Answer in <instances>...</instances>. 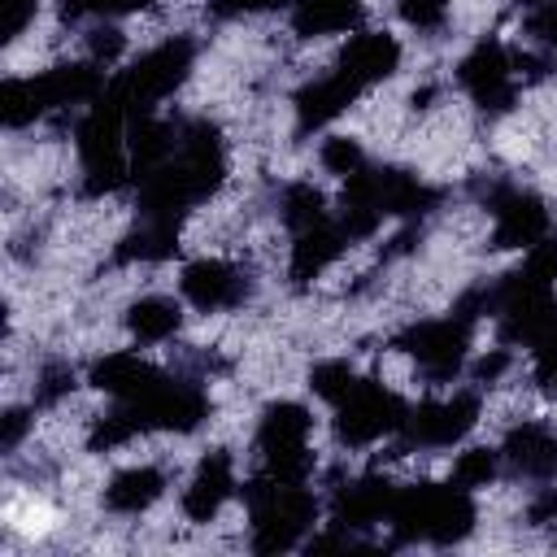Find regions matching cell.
<instances>
[{"label":"cell","instance_id":"obj_26","mask_svg":"<svg viewBox=\"0 0 557 557\" xmlns=\"http://www.w3.org/2000/svg\"><path fill=\"white\" fill-rule=\"evenodd\" d=\"M322 165L331 170V174H357L361 170V144L357 139H344V135H335V139H326L322 144Z\"/></svg>","mask_w":557,"mask_h":557},{"label":"cell","instance_id":"obj_33","mask_svg":"<svg viewBox=\"0 0 557 557\" xmlns=\"http://www.w3.org/2000/svg\"><path fill=\"white\" fill-rule=\"evenodd\" d=\"M518 4H535L540 9V4H553V0H518Z\"/></svg>","mask_w":557,"mask_h":557},{"label":"cell","instance_id":"obj_28","mask_svg":"<svg viewBox=\"0 0 557 557\" xmlns=\"http://www.w3.org/2000/svg\"><path fill=\"white\" fill-rule=\"evenodd\" d=\"M30 13H35V0H0V30H4V39H17L22 26L30 22Z\"/></svg>","mask_w":557,"mask_h":557},{"label":"cell","instance_id":"obj_16","mask_svg":"<svg viewBox=\"0 0 557 557\" xmlns=\"http://www.w3.org/2000/svg\"><path fill=\"white\" fill-rule=\"evenodd\" d=\"M344 226H326V222H318V226H309V231H300V239H296V248H292V278H313V274H322L339 252H344Z\"/></svg>","mask_w":557,"mask_h":557},{"label":"cell","instance_id":"obj_3","mask_svg":"<svg viewBox=\"0 0 557 557\" xmlns=\"http://www.w3.org/2000/svg\"><path fill=\"white\" fill-rule=\"evenodd\" d=\"M187 70H191V44H187V39H165V44H157L152 52H144V57L113 83V96L126 104V113H148V104L161 100L165 91H174Z\"/></svg>","mask_w":557,"mask_h":557},{"label":"cell","instance_id":"obj_18","mask_svg":"<svg viewBox=\"0 0 557 557\" xmlns=\"http://www.w3.org/2000/svg\"><path fill=\"white\" fill-rule=\"evenodd\" d=\"M161 487H165V479H161L157 466H131V470H122V474L109 483L104 500H109V509H117V513H139V509H148V505L161 496Z\"/></svg>","mask_w":557,"mask_h":557},{"label":"cell","instance_id":"obj_23","mask_svg":"<svg viewBox=\"0 0 557 557\" xmlns=\"http://www.w3.org/2000/svg\"><path fill=\"white\" fill-rule=\"evenodd\" d=\"M283 222H287L296 235H300V231H309V226H318V222H326L322 191H313L309 183L287 187V196H283Z\"/></svg>","mask_w":557,"mask_h":557},{"label":"cell","instance_id":"obj_30","mask_svg":"<svg viewBox=\"0 0 557 557\" xmlns=\"http://www.w3.org/2000/svg\"><path fill=\"white\" fill-rule=\"evenodd\" d=\"M117 48H122V30H117V26H96V30H91V52H96V57L109 61V57H117Z\"/></svg>","mask_w":557,"mask_h":557},{"label":"cell","instance_id":"obj_17","mask_svg":"<svg viewBox=\"0 0 557 557\" xmlns=\"http://www.w3.org/2000/svg\"><path fill=\"white\" fill-rule=\"evenodd\" d=\"M392 487L383 483V479H361V483H352L348 492H339V500H335V522L339 527H370V522H379L383 513H392Z\"/></svg>","mask_w":557,"mask_h":557},{"label":"cell","instance_id":"obj_31","mask_svg":"<svg viewBox=\"0 0 557 557\" xmlns=\"http://www.w3.org/2000/svg\"><path fill=\"white\" fill-rule=\"evenodd\" d=\"M548 518H557V487H548V492L531 505V522H548Z\"/></svg>","mask_w":557,"mask_h":557},{"label":"cell","instance_id":"obj_13","mask_svg":"<svg viewBox=\"0 0 557 557\" xmlns=\"http://www.w3.org/2000/svg\"><path fill=\"white\" fill-rule=\"evenodd\" d=\"M231 487H235L231 457H226V453H209V457L200 461L191 487L183 492V513H187L191 522H209V518L222 509V500L231 496Z\"/></svg>","mask_w":557,"mask_h":557},{"label":"cell","instance_id":"obj_32","mask_svg":"<svg viewBox=\"0 0 557 557\" xmlns=\"http://www.w3.org/2000/svg\"><path fill=\"white\" fill-rule=\"evenodd\" d=\"M22 426H26V418H22V413H9V418H4V448H17Z\"/></svg>","mask_w":557,"mask_h":557},{"label":"cell","instance_id":"obj_9","mask_svg":"<svg viewBox=\"0 0 557 557\" xmlns=\"http://www.w3.org/2000/svg\"><path fill=\"white\" fill-rule=\"evenodd\" d=\"M492 213H496V248H535L548 235V213L527 191L500 196Z\"/></svg>","mask_w":557,"mask_h":557},{"label":"cell","instance_id":"obj_19","mask_svg":"<svg viewBox=\"0 0 557 557\" xmlns=\"http://www.w3.org/2000/svg\"><path fill=\"white\" fill-rule=\"evenodd\" d=\"M52 104H57V96H52L48 74L44 78H9L4 91H0V113H4L9 126H26L30 117H39Z\"/></svg>","mask_w":557,"mask_h":557},{"label":"cell","instance_id":"obj_7","mask_svg":"<svg viewBox=\"0 0 557 557\" xmlns=\"http://www.w3.org/2000/svg\"><path fill=\"white\" fill-rule=\"evenodd\" d=\"M418 366L431 374V379H448L457 374L461 357H466V318H444V322H418L405 331L400 339Z\"/></svg>","mask_w":557,"mask_h":557},{"label":"cell","instance_id":"obj_29","mask_svg":"<svg viewBox=\"0 0 557 557\" xmlns=\"http://www.w3.org/2000/svg\"><path fill=\"white\" fill-rule=\"evenodd\" d=\"M274 4H296V0H213L209 9L222 17H235V13H257V9H274Z\"/></svg>","mask_w":557,"mask_h":557},{"label":"cell","instance_id":"obj_20","mask_svg":"<svg viewBox=\"0 0 557 557\" xmlns=\"http://www.w3.org/2000/svg\"><path fill=\"white\" fill-rule=\"evenodd\" d=\"M126 326H131V335H135V339L157 344V339H165V335H174V331H178V305H174V300H165V296H144V300H135V305H131Z\"/></svg>","mask_w":557,"mask_h":557},{"label":"cell","instance_id":"obj_14","mask_svg":"<svg viewBox=\"0 0 557 557\" xmlns=\"http://www.w3.org/2000/svg\"><path fill=\"white\" fill-rule=\"evenodd\" d=\"M357 91H361V83H352L344 70H335L331 78H318V83H309L300 96H296V113H300V126L309 131V126H326L331 117H339L352 100H357Z\"/></svg>","mask_w":557,"mask_h":557},{"label":"cell","instance_id":"obj_21","mask_svg":"<svg viewBox=\"0 0 557 557\" xmlns=\"http://www.w3.org/2000/svg\"><path fill=\"white\" fill-rule=\"evenodd\" d=\"M296 30L300 35H331L357 22V0H296Z\"/></svg>","mask_w":557,"mask_h":557},{"label":"cell","instance_id":"obj_34","mask_svg":"<svg viewBox=\"0 0 557 557\" xmlns=\"http://www.w3.org/2000/svg\"><path fill=\"white\" fill-rule=\"evenodd\" d=\"M544 379H553V383H557V366H553V370H548V374H544Z\"/></svg>","mask_w":557,"mask_h":557},{"label":"cell","instance_id":"obj_8","mask_svg":"<svg viewBox=\"0 0 557 557\" xmlns=\"http://www.w3.org/2000/svg\"><path fill=\"white\" fill-rule=\"evenodd\" d=\"M509 57L500 52V44H479L466 61H461V83L466 91L483 104V109H509L513 104V78H509Z\"/></svg>","mask_w":557,"mask_h":557},{"label":"cell","instance_id":"obj_1","mask_svg":"<svg viewBox=\"0 0 557 557\" xmlns=\"http://www.w3.org/2000/svg\"><path fill=\"white\" fill-rule=\"evenodd\" d=\"M392 522H396V535L400 540H457L470 531L474 522V505H470V492L448 483V487H405L396 500H392Z\"/></svg>","mask_w":557,"mask_h":557},{"label":"cell","instance_id":"obj_10","mask_svg":"<svg viewBox=\"0 0 557 557\" xmlns=\"http://www.w3.org/2000/svg\"><path fill=\"white\" fill-rule=\"evenodd\" d=\"M248 292L244 274L226 261H191L183 270V296L196 305V309H226V305H239Z\"/></svg>","mask_w":557,"mask_h":557},{"label":"cell","instance_id":"obj_12","mask_svg":"<svg viewBox=\"0 0 557 557\" xmlns=\"http://www.w3.org/2000/svg\"><path fill=\"white\" fill-rule=\"evenodd\" d=\"M396 65H400V44H396L392 35H383V30L357 35V39L344 48V57H339V70H344L352 83H361V87L387 78Z\"/></svg>","mask_w":557,"mask_h":557},{"label":"cell","instance_id":"obj_24","mask_svg":"<svg viewBox=\"0 0 557 557\" xmlns=\"http://www.w3.org/2000/svg\"><path fill=\"white\" fill-rule=\"evenodd\" d=\"M496 474V453H487V448H470V453H461L457 457V466H453V483L457 487H483L487 479Z\"/></svg>","mask_w":557,"mask_h":557},{"label":"cell","instance_id":"obj_11","mask_svg":"<svg viewBox=\"0 0 557 557\" xmlns=\"http://www.w3.org/2000/svg\"><path fill=\"white\" fill-rule=\"evenodd\" d=\"M91 383H96L100 392L117 396V400H139V396L157 392V387L170 383V379H165L157 366H148L144 357H135V352H109L104 361L91 366Z\"/></svg>","mask_w":557,"mask_h":557},{"label":"cell","instance_id":"obj_15","mask_svg":"<svg viewBox=\"0 0 557 557\" xmlns=\"http://www.w3.org/2000/svg\"><path fill=\"white\" fill-rule=\"evenodd\" d=\"M505 457L513 461V470L544 479V474L557 470V435H553L548 426L527 422V426H518V431L505 440Z\"/></svg>","mask_w":557,"mask_h":557},{"label":"cell","instance_id":"obj_5","mask_svg":"<svg viewBox=\"0 0 557 557\" xmlns=\"http://www.w3.org/2000/svg\"><path fill=\"white\" fill-rule=\"evenodd\" d=\"M405 422V409H400V400L387 392V387H379V383H357L344 400H339V440H348V444H370V440H379V435H387V431H396Z\"/></svg>","mask_w":557,"mask_h":557},{"label":"cell","instance_id":"obj_27","mask_svg":"<svg viewBox=\"0 0 557 557\" xmlns=\"http://www.w3.org/2000/svg\"><path fill=\"white\" fill-rule=\"evenodd\" d=\"M400 17L418 30H435L448 17V0H400Z\"/></svg>","mask_w":557,"mask_h":557},{"label":"cell","instance_id":"obj_4","mask_svg":"<svg viewBox=\"0 0 557 557\" xmlns=\"http://www.w3.org/2000/svg\"><path fill=\"white\" fill-rule=\"evenodd\" d=\"M257 444H261L274 479L300 483L305 470H309V413L300 405H292V400L270 405L265 418H261Z\"/></svg>","mask_w":557,"mask_h":557},{"label":"cell","instance_id":"obj_2","mask_svg":"<svg viewBox=\"0 0 557 557\" xmlns=\"http://www.w3.org/2000/svg\"><path fill=\"white\" fill-rule=\"evenodd\" d=\"M248 505H252V527H257V548L274 553V548H292L296 535L309 527L313 518V496L292 483V479H257L248 487Z\"/></svg>","mask_w":557,"mask_h":557},{"label":"cell","instance_id":"obj_22","mask_svg":"<svg viewBox=\"0 0 557 557\" xmlns=\"http://www.w3.org/2000/svg\"><path fill=\"white\" fill-rule=\"evenodd\" d=\"M174 252V226L170 222H152V218H144V226L139 231H131L126 239H122V261H161V257H170Z\"/></svg>","mask_w":557,"mask_h":557},{"label":"cell","instance_id":"obj_25","mask_svg":"<svg viewBox=\"0 0 557 557\" xmlns=\"http://www.w3.org/2000/svg\"><path fill=\"white\" fill-rule=\"evenodd\" d=\"M357 383H361V379H357L344 361H326V366H318V370H313V392H318V396H326L331 405H339Z\"/></svg>","mask_w":557,"mask_h":557},{"label":"cell","instance_id":"obj_6","mask_svg":"<svg viewBox=\"0 0 557 557\" xmlns=\"http://www.w3.org/2000/svg\"><path fill=\"white\" fill-rule=\"evenodd\" d=\"M479 418V400L470 392H457L448 400H431V405H418L413 413H405V435L409 444H426V448H444V444H457Z\"/></svg>","mask_w":557,"mask_h":557}]
</instances>
